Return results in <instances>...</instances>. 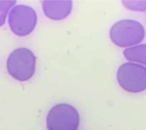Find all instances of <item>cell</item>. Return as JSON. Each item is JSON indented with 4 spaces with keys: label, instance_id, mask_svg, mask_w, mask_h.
I'll use <instances>...</instances> for the list:
<instances>
[{
    "label": "cell",
    "instance_id": "obj_7",
    "mask_svg": "<svg viewBox=\"0 0 146 130\" xmlns=\"http://www.w3.org/2000/svg\"><path fill=\"white\" fill-rule=\"evenodd\" d=\"M125 59L130 62L146 66V44H139L123 51Z\"/></svg>",
    "mask_w": 146,
    "mask_h": 130
},
{
    "label": "cell",
    "instance_id": "obj_3",
    "mask_svg": "<svg viewBox=\"0 0 146 130\" xmlns=\"http://www.w3.org/2000/svg\"><path fill=\"white\" fill-rule=\"evenodd\" d=\"M80 123L78 111L69 104L59 103L54 106L46 117L48 130H78Z\"/></svg>",
    "mask_w": 146,
    "mask_h": 130
},
{
    "label": "cell",
    "instance_id": "obj_5",
    "mask_svg": "<svg viewBox=\"0 0 146 130\" xmlns=\"http://www.w3.org/2000/svg\"><path fill=\"white\" fill-rule=\"evenodd\" d=\"M37 22L36 12L33 8L24 5L15 6L9 13L8 22L13 32L24 36L30 34Z\"/></svg>",
    "mask_w": 146,
    "mask_h": 130
},
{
    "label": "cell",
    "instance_id": "obj_2",
    "mask_svg": "<svg viewBox=\"0 0 146 130\" xmlns=\"http://www.w3.org/2000/svg\"><path fill=\"white\" fill-rule=\"evenodd\" d=\"M36 61V57L31 50L24 47L17 49L11 52L7 60L8 72L17 80H29L35 73Z\"/></svg>",
    "mask_w": 146,
    "mask_h": 130
},
{
    "label": "cell",
    "instance_id": "obj_4",
    "mask_svg": "<svg viewBox=\"0 0 146 130\" xmlns=\"http://www.w3.org/2000/svg\"><path fill=\"white\" fill-rule=\"evenodd\" d=\"M117 81L124 91L138 93L146 89V67L128 62L120 66L116 73Z\"/></svg>",
    "mask_w": 146,
    "mask_h": 130
},
{
    "label": "cell",
    "instance_id": "obj_1",
    "mask_svg": "<svg viewBox=\"0 0 146 130\" xmlns=\"http://www.w3.org/2000/svg\"><path fill=\"white\" fill-rule=\"evenodd\" d=\"M145 35L143 26L131 19L119 20L111 27L110 37L113 44L120 47H132L141 43Z\"/></svg>",
    "mask_w": 146,
    "mask_h": 130
},
{
    "label": "cell",
    "instance_id": "obj_6",
    "mask_svg": "<svg viewBox=\"0 0 146 130\" xmlns=\"http://www.w3.org/2000/svg\"><path fill=\"white\" fill-rule=\"evenodd\" d=\"M72 7V2L70 1H44L42 2V9L44 14L53 20L65 19L70 14Z\"/></svg>",
    "mask_w": 146,
    "mask_h": 130
},
{
    "label": "cell",
    "instance_id": "obj_8",
    "mask_svg": "<svg viewBox=\"0 0 146 130\" xmlns=\"http://www.w3.org/2000/svg\"><path fill=\"white\" fill-rule=\"evenodd\" d=\"M122 4L131 11L144 12L146 11V1H122Z\"/></svg>",
    "mask_w": 146,
    "mask_h": 130
}]
</instances>
